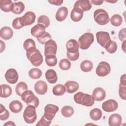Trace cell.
Returning <instances> with one entry per match:
<instances>
[{
	"mask_svg": "<svg viewBox=\"0 0 126 126\" xmlns=\"http://www.w3.org/2000/svg\"><path fill=\"white\" fill-rule=\"evenodd\" d=\"M26 56L31 63L34 66L40 65L43 62V57L40 52L33 47L26 51Z\"/></svg>",
	"mask_w": 126,
	"mask_h": 126,
	"instance_id": "6da1fadb",
	"label": "cell"
},
{
	"mask_svg": "<svg viewBox=\"0 0 126 126\" xmlns=\"http://www.w3.org/2000/svg\"><path fill=\"white\" fill-rule=\"evenodd\" d=\"M73 99L77 104L87 107L91 106L94 103V99L92 95L82 92L76 93L73 96Z\"/></svg>",
	"mask_w": 126,
	"mask_h": 126,
	"instance_id": "7a4b0ae2",
	"label": "cell"
},
{
	"mask_svg": "<svg viewBox=\"0 0 126 126\" xmlns=\"http://www.w3.org/2000/svg\"><path fill=\"white\" fill-rule=\"evenodd\" d=\"M22 100L28 105H33L35 108L37 107L39 104V101L33 92L31 90H27L21 95Z\"/></svg>",
	"mask_w": 126,
	"mask_h": 126,
	"instance_id": "3957f363",
	"label": "cell"
},
{
	"mask_svg": "<svg viewBox=\"0 0 126 126\" xmlns=\"http://www.w3.org/2000/svg\"><path fill=\"white\" fill-rule=\"evenodd\" d=\"M94 41V35L90 32H86L82 35L78 40L79 47L82 50L88 49Z\"/></svg>",
	"mask_w": 126,
	"mask_h": 126,
	"instance_id": "277c9868",
	"label": "cell"
},
{
	"mask_svg": "<svg viewBox=\"0 0 126 126\" xmlns=\"http://www.w3.org/2000/svg\"><path fill=\"white\" fill-rule=\"evenodd\" d=\"M94 18L95 21L100 25H105L110 21L108 13L103 9H97L94 12Z\"/></svg>",
	"mask_w": 126,
	"mask_h": 126,
	"instance_id": "5b68a950",
	"label": "cell"
},
{
	"mask_svg": "<svg viewBox=\"0 0 126 126\" xmlns=\"http://www.w3.org/2000/svg\"><path fill=\"white\" fill-rule=\"evenodd\" d=\"M35 107L33 105H28L24 110L23 118L26 123H33L37 119Z\"/></svg>",
	"mask_w": 126,
	"mask_h": 126,
	"instance_id": "8992f818",
	"label": "cell"
},
{
	"mask_svg": "<svg viewBox=\"0 0 126 126\" xmlns=\"http://www.w3.org/2000/svg\"><path fill=\"white\" fill-rule=\"evenodd\" d=\"M96 37L98 43L105 49L109 47L112 41L109 33L104 31L97 32Z\"/></svg>",
	"mask_w": 126,
	"mask_h": 126,
	"instance_id": "52a82bcc",
	"label": "cell"
},
{
	"mask_svg": "<svg viewBox=\"0 0 126 126\" xmlns=\"http://www.w3.org/2000/svg\"><path fill=\"white\" fill-rule=\"evenodd\" d=\"M110 71V65L107 62L105 61L100 62L96 68V74L100 77H104L108 75Z\"/></svg>",
	"mask_w": 126,
	"mask_h": 126,
	"instance_id": "ba28073f",
	"label": "cell"
},
{
	"mask_svg": "<svg viewBox=\"0 0 126 126\" xmlns=\"http://www.w3.org/2000/svg\"><path fill=\"white\" fill-rule=\"evenodd\" d=\"M59 107L53 104H48L44 107V113L43 116L47 120L52 121L58 112Z\"/></svg>",
	"mask_w": 126,
	"mask_h": 126,
	"instance_id": "9c48e42d",
	"label": "cell"
},
{
	"mask_svg": "<svg viewBox=\"0 0 126 126\" xmlns=\"http://www.w3.org/2000/svg\"><path fill=\"white\" fill-rule=\"evenodd\" d=\"M57 51V45L56 42L50 39L44 45V56L56 55Z\"/></svg>",
	"mask_w": 126,
	"mask_h": 126,
	"instance_id": "30bf717a",
	"label": "cell"
},
{
	"mask_svg": "<svg viewBox=\"0 0 126 126\" xmlns=\"http://www.w3.org/2000/svg\"><path fill=\"white\" fill-rule=\"evenodd\" d=\"M4 77L8 83L14 84L17 83L18 80L19 75L16 70L14 68H10L6 71Z\"/></svg>",
	"mask_w": 126,
	"mask_h": 126,
	"instance_id": "8fae6325",
	"label": "cell"
},
{
	"mask_svg": "<svg viewBox=\"0 0 126 126\" xmlns=\"http://www.w3.org/2000/svg\"><path fill=\"white\" fill-rule=\"evenodd\" d=\"M118 107V102L114 99H108L102 104L103 110L106 112H112L116 111Z\"/></svg>",
	"mask_w": 126,
	"mask_h": 126,
	"instance_id": "7c38bea8",
	"label": "cell"
},
{
	"mask_svg": "<svg viewBox=\"0 0 126 126\" xmlns=\"http://www.w3.org/2000/svg\"><path fill=\"white\" fill-rule=\"evenodd\" d=\"M35 18V13L32 11H29L21 17V20L24 26H30L34 23Z\"/></svg>",
	"mask_w": 126,
	"mask_h": 126,
	"instance_id": "4fadbf2b",
	"label": "cell"
},
{
	"mask_svg": "<svg viewBox=\"0 0 126 126\" xmlns=\"http://www.w3.org/2000/svg\"><path fill=\"white\" fill-rule=\"evenodd\" d=\"M45 32V27L43 25L38 24L34 26L31 30V34L37 38L41 36Z\"/></svg>",
	"mask_w": 126,
	"mask_h": 126,
	"instance_id": "5bb4252c",
	"label": "cell"
},
{
	"mask_svg": "<svg viewBox=\"0 0 126 126\" xmlns=\"http://www.w3.org/2000/svg\"><path fill=\"white\" fill-rule=\"evenodd\" d=\"M92 96L94 100L100 101L104 100L106 96V92L105 90L101 87L95 88L93 92Z\"/></svg>",
	"mask_w": 126,
	"mask_h": 126,
	"instance_id": "9a60e30c",
	"label": "cell"
},
{
	"mask_svg": "<svg viewBox=\"0 0 126 126\" xmlns=\"http://www.w3.org/2000/svg\"><path fill=\"white\" fill-rule=\"evenodd\" d=\"M34 89L35 91L39 94H45L48 90V86L47 84L43 81H38L34 84Z\"/></svg>",
	"mask_w": 126,
	"mask_h": 126,
	"instance_id": "2e32d148",
	"label": "cell"
},
{
	"mask_svg": "<svg viewBox=\"0 0 126 126\" xmlns=\"http://www.w3.org/2000/svg\"><path fill=\"white\" fill-rule=\"evenodd\" d=\"M92 6V4L91 1L88 0H77L74 4V7L79 8L83 12L89 10L91 9Z\"/></svg>",
	"mask_w": 126,
	"mask_h": 126,
	"instance_id": "e0dca14e",
	"label": "cell"
},
{
	"mask_svg": "<svg viewBox=\"0 0 126 126\" xmlns=\"http://www.w3.org/2000/svg\"><path fill=\"white\" fill-rule=\"evenodd\" d=\"M84 12L79 8L74 7L70 13L71 19L74 22L80 21L83 18Z\"/></svg>",
	"mask_w": 126,
	"mask_h": 126,
	"instance_id": "ac0fdd59",
	"label": "cell"
},
{
	"mask_svg": "<svg viewBox=\"0 0 126 126\" xmlns=\"http://www.w3.org/2000/svg\"><path fill=\"white\" fill-rule=\"evenodd\" d=\"M67 52L69 53H76L78 51L79 45L77 41L74 39H69L66 44Z\"/></svg>",
	"mask_w": 126,
	"mask_h": 126,
	"instance_id": "d6986e66",
	"label": "cell"
},
{
	"mask_svg": "<svg viewBox=\"0 0 126 126\" xmlns=\"http://www.w3.org/2000/svg\"><path fill=\"white\" fill-rule=\"evenodd\" d=\"M68 13V10L66 7L62 6L60 7L56 13V19L59 22L64 20L67 17Z\"/></svg>",
	"mask_w": 126,
	"mask_h": 126,
	"instance_id": "ffe728a7",
	"label": "cell"
},
{
	"mask_svg": "<svg viewBox=\"0 0 126 126\" xmlns=\"http://www.w3.org/2000/svg\"><path fill=\"white\" fill-rule=\"evenodd\" d=\"M13 35L12 30L9 27L4 26L0 30V36L1 38L7 40L12 38Z\"/></svg>",
	"mask_w": 126,
	"mask_h": 126,
	"instance_id": "44dd1931",
	"label": "cell"
},
{
	"mask_svg": "<svg viewBox=\"0 0 126 126\" xmlns=\"http://www.w3.org/2000/svg\"><path fill=\"white\" fill-rule=\"evenodd\" d=\"M122 121V117L117 113L111 115L108 118V124L110 126H119L121 125Z\"/></svg>",
	"mask_w": 126,
	"mask_h": 126,
	"instance_id": "7402d4cb",
	"label": "cell"
},
{
	"mask_svg": "<svg viewBox=\"0 0 126 126\" xmlns=\"http://www.w3.org/2000/svg\"><path fill=\"white\" fill-rule=\"evenodd\" d=\"M14 7V3L10 0H0V8L1 10L5 12L12 11Z\"/></svg>",
	"mask_w": 126,
	"mask_h": 126,
	"instance_id": "603a6c76",
	"label": "cell"
},
{
	"mask_svg": "<svg viewBox=\"0 0 126 126\" xmlns=\"http://www.w3.org/2000/svg\"><path fill=\"white\" fill-rule=\"evenodd\" d=\"M47 81L51 84H55L58 80V76L56 72L52 69L47 70L45 74Z\"/></svg>",
	"mask_w": 126,
	"mask_h": 126,
	"instance_id": "cb8c5ba5",
	"label": "cell"
},
{
	"mask_svg": "<svg viewBox=\"0 0 126 126\" xmlns=\"http://www.w3.org/2000/svg\"><path fill=\"white\" fill-rule=\"evenodd\" d=\"M9 107L12 113H18L21 111L23 108V104L20 101L14 100L9 103Z\"/></svg>",
	"mask_w": 126,
	"mask_h": 126,
	"instance_id": "d4e9b609",
	"label": "cell"
},
{
	"mask_svg": "<svg viewBox=\"0 0 126 126\" xmlns=\"http://www.w3.org/2000/svg\"><path fill=\"white\" fill-rule=\"evenodd\" d=\"M64 86L65 88L66 91L68 93L72 94L77 91L79 88V84L76 82L73 81H68L65 84Z\"/></svg>",
	"mask_w": 126,
	"mask_h": 126,
	"instance_id": "484cf974",
	"label": "cell"
},
{
	"mask_svg": "<svg viewBox=\"0 0 126 126\" xmlns=\"http://www.w3.org/2000/svg\"><path fill=\"white\" fill-rule=\"evenodd\" d=\"M1 94L0 95L1 98H7L10 96L12 94V89L7 84L0 85Z\"/></svg>",
	"mask_w": 126,
	"mask_h": 126,
	"instance_id": "4316f807",
	"label": "cell"
},
{
	"mask_svg": "<svg viewBox=\"0 0 126 126\" xmlns=\"http://www.w3.org/2000/svg\"><path fill=\"white\" fill-rule=\"evenodd\" d=\"M102 112L101 110L97 108L92 109L89 113L90 118L94 121H98L102 117Z\"/></svg>",
	"mask_w": 126,
	"mask_h": 126,
	"instance_id": "83f0119b",
	"label": "cell"
},
{
	"mask_svg": "<svg viewBox=\"0 0 126 126\" xmlns=\"http://www.w3.org/2000/svg\"><path fill=\"white\" fill-rule=\"evenodd\" d=\"M93 67V63L88 60H84L82 61L80 64V68L81 69L85 72H90Z\"/></svg>",
	"mask_w": 126,
	"mask_h": 126,
	"instance_id": "f1b7e54d",
	"label": "cell"
},
{
	"mask_svg": "<svg viewBox=\"0 0 126 126\" xmlns=\"http://www.w3.org/2000/svg\"><path fill=\"white\" fill-rule=\"evenodd\" d=\"M15 92L19 96H21L22 94L26 91L28 90V86L24 82H20L15 87Z\"/></svg>",
	"mask_w": 126,
	"mask_h": 126,
	"instance_id": "f546056e",
	"label": "cell"
},
{
	"mask_svg": "<svg viewBox=\"0 0 126 126\" xmlns=\"http://www.w3.org/2000/svg\"><path fill=\"white\" fill-rule=\"evenodd\" d=\"M53 94L56 96H61L66 92L65 86L62 84H58L55 86L52 90Z\"/></svg>",
	"mask_w": 126,
	"mask_h": 126,
	"instance_id": "4dcf8cb0",
	"label": "cell"
},
{
	"mask_svg": "<svg viewBox=\"0 0 126 126\" xmlns=\"http://www.w3.org/2000/svg\"><path fill=\"white\" fill-rule=\"evenodd\" d=\"M74 109L73 107L68 105L64 106L61 109L62 115L63 117L66 118H69L72 116L74 113Z\"/></svg>",
	"mask_w": 126,
	"mask_h": 126,
	"instance_id": "1f68e13d",
	"label": "cell"
},
{
	"mask_svg": "<svg viewBox=\"0 0 126 126\" xmlns=\"http://www.w3.org/2000/svg\"><path fill=\"white\" fill-rule=\"evenodd\" d=\"M123 22V18L122 16L118 14L113 15L110 19L111 24L115 27L120 26Z\"/></svg>",
	"mask_w": 126,
	"mask_h": 126,
	"instance_id": "d6a6232c",
	"label": "cell"
},
{
	"mask_svg": "<svg viewBox=\"0 0 126 126\" xmlns=\"http://www.w3.org/2000/svg\"><path fill=\"white\" fill-rule=\"evenodd\" d=\"M29 75L33 79H38L42 75V71L37 68H33L31 69L29 71Z\"/></svg>",
	"mask_w": 126,
	"mask_h": 126,
	"instance_id": "836d02e7",
	"label": "cell"
},
{
	"mask_svg": "<svg viewBox=\"0 0 126 126\" xmlns=\"http://www.w3.org/2000/svg\"><path fill=\"white\" fill-rule=\"evenodd\" d=\"M24 4L21 1H19L14 3V7L12 12L16 14H20L24 10Z\"/></svg>",
	"mask_w": 126,
	"mask_h": 126,
	"instance_id": "e575fe53",
	"label": "cell"
},
{
	"mask_svg": "<svg viewBox=\"0 0 126 126\" xmlns=\"http://www.w3.org/2000/svg\"><path fill=\"white\" fill-rule=\"evenodd\" d=\"M45 61L46 64L49 66H55L57 63V59L56 55L45 56Z\"/></svg>",
	"mask_w": 126,
	"mask_h": 126,
	"instance_id": "d590c367",
	"label": "cell"
},
{
	"mask_svg": "<svg viewBox=\"0 0 126 126\" xmlns=\"http://www.w3.org/2000/svg\"><path fill=\"white\" fill-rule=\"evenodd\" d=\"M37 23L43 25L45 28L49 26L50 21L48 16L45 15H40L37 19Z\"/></svg>",
	"mask_w": 126,
	"mask_h": 126,
	"instance_id": "8d00e7d4",
	"label": "cell"
},
{
	"mask_svg": "<svg viewBox=\"0 0 126 126\" xmlns=\"http://www.w3.org/2000/svg\"><path fill=\"white\" fill-rule=\"evenodd\" d=\"M59 67L63 70H67L71 67V63L67 59H63L59 62Z\"/></svg>",
	"mask_w": 126,
	"mask_h": 126,
	"instance_id": "74e56055",
	"label": "cell"
},
{
	"mask_svg": "<svg viewBox=\"0 0 126 126\" xmlns=\"http://www.w3.org/2000/svg\"><path fill=\"white\" fill-rule=\"evenodd\" d=\"M0 119L2 121L7 120L9 117V113L8 111L5 108V107L0 104Z\"/></svg>",
	"mask_w": 126,
	"mask_h": 126,
	"instance_id": "f35d334b",
	"label": "cell"
},
{
	"mask_svg": "<svg viewBox=\"0 0 126 126\" xmlns=\"http://www.w3.org/2000/svg\"><path fill=\"white\" fill-rule=\"evenodd\" d=\"M23 47L24 49L27 51L29 49L36 47V45L34 41L32 39L28 38L25 40L23 44Z\"/></svg>",
	"mask_w": 126,
	"mask_h": 126,
	"instance_id": "ab89813d",
	"label": "cell"
},
{
	"mask_svg": "<svg viewBox=\"0 0 126 126\" xmlns=\"http://www.w3.org/2000/svg\"><path fill=\"white\" fill-rule=\"evenodd\" d=\"M38 41L41 44H45L48 41L52 39V37L50 34L47 32H45L41 36L37 38Z\"/></svg>",
	"mask_w": 126,
	"mask_h": 126,
	"instance_id": "60d3db41",
	"label": "cell"
},
{
	"mask_svg": "<svg viewBox=\"0 0 126 126\" xmlns=\"http://www.w3.org/2000/svg\"><path fill=\"white\" fill-rule=\"evenodd\" d=\"M12 27L15 29H20L24 27V25L22 22L21 17H17L15 18L12 21Z\"/></svg>",
	"mask_w": 126,
	"mask_h": 126,
	"instance_id": "b9f144b4",
	"label": "cell"
},
{
	"mask_svg": "<svg viewBox=\"0 0 126 126\" xmlns=\"http://www.w3.org/2000/svg\"><path fill=\"white\" fill-rule=\"evenodd\" d=\"M119 94L120 97L122 99H126V85H124L120 83L119 87Z\"/></svg>",
	"mask_w": 126,
	"mask_h": 126,
	"instance_id": "7bdbcfd3",
	"label": "cell"
},
{
	"mask_svg": "<svg viewBox=\"0 0 126 126\" xmlns=\"http://www.w3.org/2000/svg\"><path fill=\"white\" fill-rule=\"evenodd\" d=\"M117 43L113 41L112 40L110 44V45L109 46V47L108 48H107L106 49V50L110 54H113L114 53H115L117 50Z\"/></svg>",
	"mask_w": 126,
	"mask_h": 126,
	"instance_id": "ee69618b",
	"label": "cell"
},
{
	"mask_svg": "<svg viewBox=\"0 0 126 126\" xmlns=\"http://www.w3.org/2000/svg\"><path fill=\"white\" fill-rule=\"evenodd\" d=\"M52 121H50L47 120L46 118H45V117L43 115L42 117L41 118L40 120L38 122V123L36 124V126H49L51 123Z\"/></svg>",
	"mask_w": 126,
	"mask_h": 126,
	"instance_id": "f6af8a7d",
	"label": "cell"
},
{
	"mask_svg": "<svg viewBox=\"0 0 126 126\" xmlns=\"http://www.w3.org/2000/svg\"><path fill=\"white\" fill-rule=\"evenodd\" d=\"M66 56L69 60L71 61H74L78 60L79 57V52L76 53H69L68 52L66 53Z\"/></svg>",
	"mask_w": 126,
	"mask_h": 126,
	"instance_id": "bcb514c9",
	"label": "cell"
},
{
	"mask_svg": "<svg viewBox=\"0 0 126 126\" xmlns=\"http://www.w3.org/2000/svg\"><path fill=\"white\" fill-rule=\"evenodd\" d=\"M126 28H123L121 29L119 32V33H118L119 38L122 42L126 40Z\"/></svg>",
	"mask_w": 126,
	"mask_h": 126,
	"instance_id": "7dc6e473",
	"label": "cell"
},
{
	"mask_svg": "<svg viewBox=\"0 0 126 126\" xmlns=\"http://www.w3.org/2000/svg\"><path fill=\"white\" fill-rule=\"evenodd\" d=\"M48 2L53 5H55L57 6L61 5L63 2V0H48Z\"/></svg>",
	"mask_w": 126,
	"mask_h": 126,
	"instance_id": "c3c4849f",
	"label": "cell"
},
{
	"mask_svg": "<svg viewBox=\"0 0 126 126\" xmlns=\"http://www.w3.org/2000/svg\"><path fill=\"white\" fill-rule=\"evenodd\" d=\"M120 84L124 85H126V74H124L122 75L121 77H120Z\"/></svg>",
	"mask_w": 126,
	"mask_h": 126,
	"instance_id": "681fc988",
	"label": "cell"
},
{
	"mask_svg": "<svg viewBox=\"0 0 126 126\" xmlns=\"http://www.w3.org/2000/svg\"><path fill=\"white\" fill-rule=\"evenodd\" d=\"M91 3H92L93 4H94V5H101V4H102V3L103 2V0H91Z\"/></svg>",
	"mask_w": 126,
	"mask_h": 126,
	"instance_id": "f907efd6",
	"label": "cell"
},
{
	"mask_svg": "<svg viewBox=\"0 0 126 126\" xmlns=\"http://www.w3.org/2000/svg\"><path fill=\"white\" fill-rule=\"evenodd\" d=\"M0 53H2L5 48V43L3 42L1 40H0Z\"/></svg>",
	"mask_w": 126,
	"mask_h": 126,
	"instance_id": "816d5d0a",
	"label": "cell"
},
{
	"mask_svg": "<svg viewBox=\"0 0 126 126\" xmlns=\"http://www.w3.org/2000/svg\"><path fill=\"white\" fill-rule=\"evenodd\" d=\"M4 126H15V124L13 122H12V121H9L8 122H6L4 124Z\"/></svg>",
	"mask_w": 126,
	"mask_h": 126,
	"instance_id": "f5cc1de1",
	"label": "cell"
},
{
	"mask_svg": "<svg viewBox=\"0 0 126 126\" xmlns=\"http://www.w3.org/2000/svg\"><path fill=\"white\" fill-rule=\"evenodd\" d=\"M126 41L125 40L124 41H123V43L122 44V49L123 50V51L126 53Z\"/></svg>",
	"mask_w": 126,
	"mask_h": 126,
	"instance_id": "db71d44e",
	"label": "cell"
},
{
	"mask_svg": "<svg viewBox=\"0 0 126 126\" xmlns=\"http://www.w3.org/2000/svg\"><path fill=\"white\" fill-rule=\"evenodd\" d=\"M106 2H110V3H115L117 1V0H115V1H107V0H105Z\"/></svg>",
	"mask_w": 126,
	"mask_h": 126,
	"instance_id": "11a10c76",
	"label": "cell"
}]
</instances>
